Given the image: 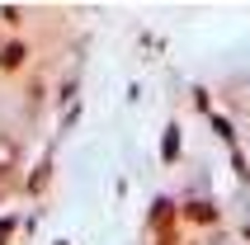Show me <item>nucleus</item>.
I'll return each mask as SVG.
<instances>
[{
	"label": "nucleus",
	"instance_id": "f257e3e1",
	"mask_svg": "<svg viewBox=\"0 0 250 245\" xmlns=\"http://www.w3.org/2000/svg\"><path fill=\"white\" fill-rule=\"evenodd\" d=\"M19 61H24V47H19V42L0 47V66H19Z\"/></svg>",
	"mask_w": 250,
	"mask_h": 245
}]
</instances>
